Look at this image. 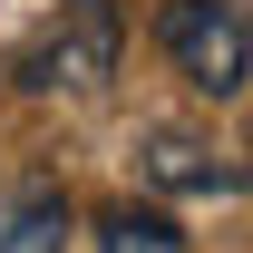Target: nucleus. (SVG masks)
<instances>
[{
  "label": "nucleus",
  "instance_id": "f03ea898",
  "mask_svg": "<svg viewBox=\"0 0 253 253\" xmlns=\"http://www.w3.org/2000/svg\"><path fill=\"white\" fill-rule=\"evenodd\" d=\"M117 49H126V20H117V0H59V20L10 59V78L20 88H107L117 78Z\"/></svg>",
  "mask_w": 253,
  "mask_h": 253
},
{
  "label": "nucleus",
  "instance_id": "39448f33",
  "mask_svg": "<svg viewBox=\"0 0 253 253\" xmlns=\"http://www.w3.org/2000/svg\"><path fill=\"white\" fill-rule=\"evenodd\" d=\"M97 253H185V234L156 205H107L97 214Z\"/></svg>",
  "mask_w": 253,
  "mask_h": 253
},
{
  "label": "nucleus",
  "instance_id": "f257e3e1",
  "mask_svg": "<svg viewBox=\"0 0 253 253\" xmlns=\"http://www.w3.org/2000/svg\"><path fill=\"white\" fill-rule=\"evenodd\" d=\"M156 49L195 97H244V78H253L244 0H166L156 10Z\"/></svg>",
  "mask_w": 253,
  "mask_h": 253
},
{
  "label": "nucleus",
  "instance_id": "7ed1b4c3",
  "mask_svg": "<svg viewBox=\"0 0 253 253\" xmlns=\"http://www.w3.org/2000/svg\"><path fill=\"white\" fill-rule=\"evenodd\" d=\"M146 185H166V195H234L244 166L214 156V136H195V126H156L146 136Z\"/></svg>",
  "mask_w": 253,
  "mask_h": 253
},
{
  "label": "nucleus",
  "instance_id": "20e7f679",
  "mask_svg": "<svg viewBox=\"0 0 253 253\" xmlns=\"http://www.w3.org/2000/svg\"><path fill=\"white\" fill-rule=\"evenodd\" d=\"M0 253H68V195L59 185H20L0 214Z\"/></svg>",
  "mask_w": 253,
  "mask_h": 253
}]
</instances>
